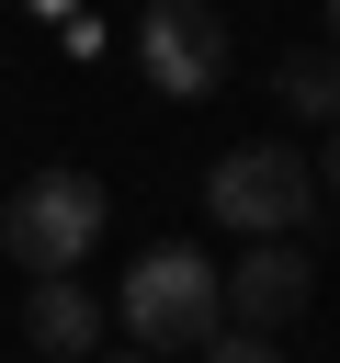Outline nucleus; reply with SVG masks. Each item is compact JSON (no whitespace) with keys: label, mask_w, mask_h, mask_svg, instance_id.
Wrapping results in <instances>:
<instances>
[{"label":"nucleus","mask_w":340,"mask_h":363,"mask_svg":"<svg viewBox=\"0 0 340 363\" xmlns=\"http://www.w3.org/2000/svg\"><path fill=\"white\" fill-rule=\"evenodd\" d=\"M204 216L227 227V238H295L306 216H317V159L306 147H227L215 170H204Z\"/></svg>","instance_id":"nucleus-2"},{"label":"nucleus","mask_w":340,"mask_h":363,"mask_svg":"<svg viewBox=\"0 0 340 363\" xmlns=\"http://www.w3.org/2000/svg\"><path fill=\"white\" fill-rule=\"evenodd\" d=\"M125 363H136V352H125Z\"/></svg>","instance_id":"nucleus-12"},{"label":"nucleus","mask_w":340,"mask_h":363,"mask_svg":"<svg viewBox=\"0 0 340 363\" xmlns=\"http://www.w3.org/2000/svg\"><path fill=\"white\" fill-rule=\"evenodd\" d=\"M272 102H283L295 125H317V136H329V125H340V45L283 57V68H272Z\"/></svg>","instance_id":"nucleus-7"},{"label":"nucleus","mask_w":340,"mask_h":363,"mask_svg":"<svg viewBox=\"0 0 340 363\" xmlns=\"http://www.w3.org/2000/svg\"><path fill=\"white\" fill-rule=\"evenodd\" d=\"M136 79H147L159 102H204V91L227 79V23H215V0H147V23H136Z\"/></svg>","instance_id":"nucleus-4"},{"label":"nucleus","mask_w":340,"mask_h":363,"mask_svg":"<svg viewBox=\"0 0 340 363\" xmlns=\"http://www.w3.org/2000/svg\"><path fill=\"white\" fill-rule=\"evenodd\" d=\"M317 182H329V193H340V125H329V147H317Z\"/></svg>","instance_id":"nucleus-9"},{"label":"nucleus","mask_w":340,"mask_h":363,"mask_svg":"<svg viewBox=\"0 0 340 363\" xmlns=\"http://www.w3.org/2000/svg\"><path fill=\"white\" fill-rule=\"evenodd\" d=\"M329 45H340V0H329Z\"/></svg>","instance_id":"nucleus-10"},{"label":"nucleus","mask_w":340,"mask_h":363,"mask_svg":"<svg viewBox=\"0 0 340 363\" xmlns=\"http://www.w3.org/2000/svg\"><path fill=\"white\" fill-rule=\"evenodd\" d=\"M102 227H113V204H102L91 170H34V182H11V204H0V250H11L23 272H79V261L102 250Z\"/></svg>","instance_id":"nucleus-3"},{"label":"nucleus","mask_w":340,"mask_h":363,"mask_svg":"<svg viewBox=\"0 0 340 363\" xmlns=\"http://www.w3.org/2000/svg\"><path fill=\"white\" fill-rule=\"evenodd\" d=\"M34 11H68V0H34Z\"/></svg>","instance_id":"nucleus-11"},{"label":"nucleus","mask_w":340,"mask_h":363,"mask_svg":"<svg viewBox=\"0 0 340 363\" xmlns=\"http://www.w3.org/2000/svg\"><path fill=\"white\" fill-rule=\"evenodd\" d=\"M113 318H125L136 352H204V340L227 329V272H215L193 238H170V250H147V261L113 284Z\"/></svg>","instance_id":"nucleus-1"},{"label":"nucleus","mask_w":340,"mask_h":363,"mask_svg":"<svg viewBox=\"0 0 340 363\" xmlns=\"http://www.w3.org/2000/svg\"><path fill=\"white\" fill-rule=\"evenodd\" d=\"M317 306V261L295 250V238H249L238 261H227V329H283V318H306Z\"/></svg>","instance_id":"nucleus-5"},{"label":"nucleus","mask_w":340,"mask_h":363,"mask_svg":"<svg viewBox=\"0 0 340 363\" xmlns=\"http://www.w3.org/2000/svg\"><path fill=\"white\" fill-rule=\"evenodd\" d=\"M204 363H283V352H272V329H215Z\"/></svg>","instance_id":"nucleus-8"},{"label":"nucleus","mask_w":340,"mask_h":363,"mask_svg":"<svg viewBox=\"0 0 340 363\" xmlns=\"http://www.w3.org/2000/svg\"><path fill=\"white\" fill-rule=\"evenodd\" d=\"M23 340L57 352V363H91V340H102V295H91L79 272H34V295H23Z\"/></svg>","instance_id":"nucleus-6"}]
</instances>
